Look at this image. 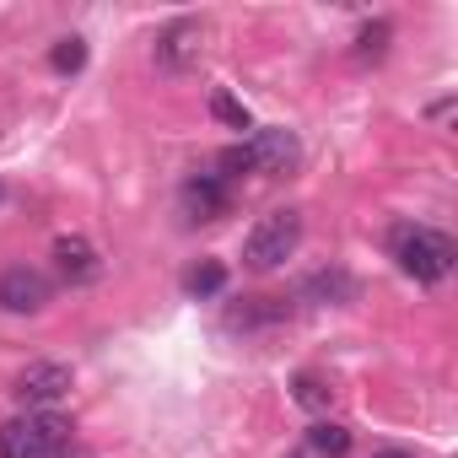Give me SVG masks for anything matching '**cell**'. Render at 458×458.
Instances as JSON below:
<instances>
[{
    "label": "cell",
    "instance_id": "6da1fadb",
    "mask_svg": "<svg viewBox=\"0 0 458 458\" xmlns=\"http://www.w3.org/2000/svg\"><path fill=\"white\" fill-rule=\"evenodd\" d=\"M65 447H71V420L55 410H33L0 426V458H65Z\"/></svg>",
    "mask_w": 458,
    "mask_h": 458
},
{
    "label": "cell",
    "instance_id": "9a60e30c",
    "mask_svg": "<svg viewBox=\"0 0 458 458\" xmlns=\"http://www.w3.org/2000/svg\"><path fill=\"white\" fill-rule=\"evenodd\" d=\"M210 114L221 119V124H233V130H254V119H249V108L233 98V92H216L210 98Z\"/></svg>",
    "mask_w": 458,
    "mask_h": 458
},
{
    "label": "cell",
    "instance_id": "3957f363",
    "mask_svg": "<svg viewBox=\"0 0 458 458\" xmlns=\"http://www.w3.org/2000/svg\"><path fill=\"white\" fill-rule=\"evenodd\" d=\"M297 243H302V216L297 210H270L243 238V265L249 270H276L297 254Z\"/></svg>",
    "mask_w": 458,
    "mask_h": 458
},
{
    "label": "cell",
    "instance_id": "ba28073f",
    "mask_svg": "<svg viewBox=\"0 0 458 458\" xmlns=\"http://www.w3.org/2000/svg\"><path fill=\"white\" fill-rule=\"evenodd\" d=\"M243 146H249V157H254V173H281V167L297 162V140H292V130H254Z\"/></svg>",
    "mask_w": 458,
    "mask_h": 458
},
{
    "label": "cell",
    "instance_id": "30bf717a",
    "mask_svg": "<svg viewBox=\"0 0 458 458\" xmlns=\"http://www.w3.org/2000/svg\"><path fill=\"white\" fill-rule=\"evenodd\" d=\"M302 297H313V302H356V281H351L345 270H318V276L302 286Z\"/></svg>",
    "mask_w": 458,
    "mask_h": 458
},
{
    "label": "cell",
    "instance_id": "8fae6325",
    "mask_svg": "<svg viewBox=\"0 0 458 458\" xmlns=\"http://www.w3.org/2000/svg\"><path fill=\"white\" fill-rule=\"evenodd\" d=\"M308 442H313V453H324V458H345V453H351V431H345L340 420H313V426H308Z\"/></svg>",
    "mask_w": 458,
    "mask_h": 458
},
{
    "label": "cell",
    "instance_id": "9c48e42d",
    "mask_svg": "<svg viewBox=\"0 0 458 458\" xmlns=\"http://www.w3.org/2000/svg\"><path fill=\"white\" fill-rule=\"evenodd\" d=\"M55 259H60V276H65L71 286L103 276V259H98V249H92L87 238H60V243H55Z\"/></svg>",
    "mask_w": 458,
    "mask_h": 458
},
{
    "label": "cell",
    "instance_id": "e0dca14e",
    "mask_svg": "<svg viewBox=\"0 0 458 458\" xmlns=\"http://www.w3.org/2000/svg\"><path fill=\"white\" fill-rule=\"evenodd\" d=\"M238 173H254V157H249V146H243V140L221 151V178H238Z\"/></svg>",
    "mask_w": 458,
    "mask_h": 458
},
{
    "label": "cell",
    "instance_id": "5bb4252c",
    "mask_svg": "<svg viewBox=\"0 0 458 458\" xmlns=\"http://www.w3.org/2000/svg\"><path fill=\"white\" fill-rule=\"evenodd\" d=\"M388 38H394V28H388V22H367V28L356 33V60H383Z\"/></svg>",
    "mask_w": 458,
    "mask_h": 458
},
{
    "label": "cell",
    "instance_id": "4fadbf2b",
    "mask_svg": "<svg viewBox=\"0 0 458 458\" xmlns=\"http://www.w3.org/2000/svg\"><path fill=\"white\" fill-rule=\"evenodd\" d=\"M292 394H297L302 410H329V399H335V388H329L324 377H313V372H297V377H292Z\"/></svg>",
    "mask_w": 458,
    "mask_h": 458
},
{
    "label": "cell",
    "instance_id": "ac0fdd59",
    "mask_svg": "<svg viewBox=\"0 0 458 458\" xmlns=\"http://www.w3.org/2000/svg\"><path fill=\"white\" fill-rule=\"evenodd\" d=\"M372 458H415V453H404V447H383V453H372Z\"/></svg>",
    "mask_w": 458,
    "mask_h": 458
},
{
    "label": "cell",
    "instance_id": "2e32d148",
    "mask_svg": "<svg viewBox=\"0 0 458 458\" xmlns=\"http://www.w3.org/2000/svg\"><path fill=\"white\" fill-rule=\"evenodd\" d=\"M49 65H55L60 76H76V71L87 65V44H81V38H60L55 55H49Z\"/></svg>",
    "mask_w": 458,
    "mask_h": 458
},
{
    "label": "cell",
    "instance_id": "52a82bcc",
    "mask_svg": "<svg viewBox=\"0 0 458 458\" xmlns=\"http://www.w3.org/2000/svg\"><path fill=\"white\" fill-rule=\"evenodd\" d=\"M226 205H233V194H226V178L199 173V178L183 183V210H189L194 221H216V216H226Z\"/></svg>",
    "mask_w": 458,
    "mask_h": 458
},
{
    "label": "cell",
    "instance_id": "277c9868",
    "mask_svg": "<svg viewBox=\"0 0 458 458\" xmlns=\"http://www.w3.org/2000/svg\"><path fill=\"white\" fill-rule=\"evenodd\" d=\"M199 44H205V28L199 22H173V28H162L157 33V65L167 71V76H183V71H194L199 65Z\"/></svg>",
    "mask_w": 458,
    "mask_h": 458
},
{
    "label": "cell",
    "instance_id": "7a4b0ae2",
    "mask_svg": "<svg viewBox=\"0 0 458 458\" xmlns=\"http://www.w3.org/2000/svg\"><path fill=\"white\" fill-rule=\"evenodd\" d=\"M394 259L415 281H447L453 265H458V249H453L447 233H437V226H399L394 233Z\"/></svg>",
    "mask_w": 458,
    "mask_h": 458
},
{
    "label": "cell",
    "instance_id": "5b68a950",
    "mask_svg": "<svg viewBox=\"0 0 458 458\" xmlns=\"http://www.w3.org/2000/svg\"><path fill=\"white\" fill-rule=\"evenodd\" d=\"M71 394V367L65 361H33L22 377H17V399L33 404V410H49Z\"/></svg>",
    "mask_w": 458,
    "mask_h": 458
},
{
    "label": "cell",
    "instance_id": "7c38bea8",
    "mask_svg": "<svg viewBox=\"0 0 458 458\" xmlns=\"http://www.w3.org/2000/svg\"><path fill=\"white\" fill-rule=\"evenodd\" d=\"M221 286H226V270H221L216 259H199V265L183 276V292H189V297H199V302H205V297H216Z\"/></svg>",
    "mask_w": 458,
    "mask_h": 458
},
{
    "label": "cell",
    "instance_id": "8992f818",
    "mask_svg": "<svg viewBox=\"0 0 458 458\" xmlns=\"http://www.w3.org/2000/svg\"><path fill=\"white\" fill-rule=\"evenodd\" d=\"M49 302V281L28 265H12L6 276H0V308L6 313H38Z\"/></svg>",
    "mask_w": 458,
    "mask_h": 458
}]
</instances>
